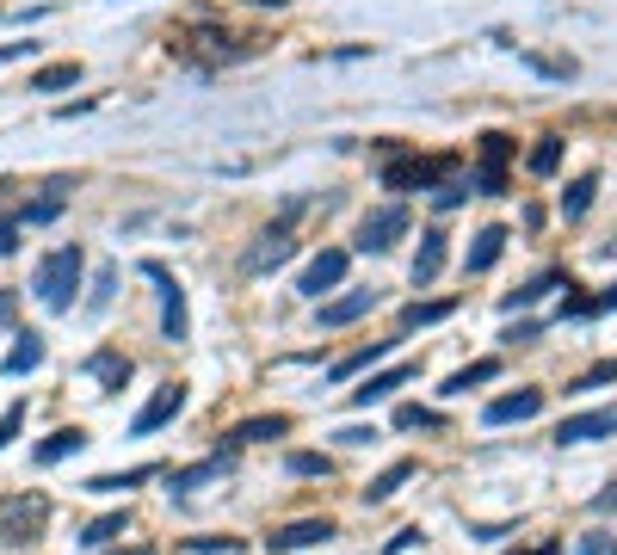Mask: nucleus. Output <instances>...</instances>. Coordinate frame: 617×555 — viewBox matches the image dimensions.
I'll use <instances>...</instances> for the list:
<instances>
[{
  "mask_svg": "<svg viewBox=\"0 0 617 555\" xmlns=\"http://www.w3.org/2000/svg\"><path fill=\"white\" fill-rule=\"evenodd\" d=\"M81 272H87V253L68 241V247H50L31 272V296L50 309V315H68L75 309V290H81Z\"/></svg>",
  "mask_w": 617,
  "mask_h": 555,
  "instance_id": "f257e3e1",
  "label": "nucleus"
},
{
  "mask_svg": "<svg viewBox=\"0 0 617 555\" xmlns=\"http://www.w3.org/2000/svg\"><path fill=\"white\" fill-rule=\"evenodd\" d=\"M50 518V500L31 488V494H0V543H31Z\"/></svg>",
  "mask_w": 617,
  "mask_h": 555,
  "instance_id": "f03ea898",
  "label": "nucleus"
},
{
  "mask_svg": "<svg viewBox=\"0 0 617 555\" xmlns=\"http://www.w3.org/2000/svg\"><path fill=\"white\" fill-rule=\"evenodd\" d=\"M142 278H149L161 290V333L179 346V340H192V315H186V290H179V278L161 266V259H142Z\"/></svg>",
  "mask_w": 617,
  "mask_h": 555,
  "instance_id": "7ed1b4c3",
  "label": "nucleus"
},
{
  "mask_svg": "<svg viewBox=\"0 0 617 555\" xmlns=\"http://www.w3.org/2000/svg\"><path fill=\"white\" fill-rule=\"evenodd\" d=\"M408 204H383V210H371L365 222H358V253H389L395 241L408 235Z\"/></svg>",
  "mask_w": 617,
  "mask_h": 555,
  "instance_id": "20e7f679",
  "label": "nucleus"
},
{
  "mask_svg": "<svg viewBox=\"0 0 617 555\" xmlns=\"http://www.w3.org/2000/svg\"><path fill=\"white\" fill-rule=\"evenodd\" d=\"M346 266H352V253H346V247H321V253L309 259V266H303L297 290L321 303V296H328V290H340V284H346Z\"/></svg>",
  "mask_w": 617,
  "mask_h": 555,
  "instance_id": "39448f33",
  "label": "nucleus"
},
{
  "mask_svg": "<svg viewBox=\"0 0 617 555\" xmlns=\"http://www.w3.org/2000/svg\"><path fill=\"white\" fill-rule=\"evenodd\" d=\"M506 161H513V136L488 130V136H482V173L469 179V185H482L488 198H500V192H506Z\"/></svg>",
  "mask_w": 617,
  "mask_h": 555,
  "instance_id": "423d86ee",
  "label": "nucleus"
},
{
  "mask_svg": "<svg viewBox=\"0 0 617 555\" xmlns=\"http://www.w3.org/2000/svg\"><path fill=\"white\" fill-rule=\"evenodd\" d=\"M593 438H617V407H587V414H568L556 426V444H593Z\"/></svg>",
  "mask_w": 617,
  "mask_h": 555,
  "instance_id": "0eeeda50",
  "label": "nucleus"
},
{
  "mask_svg": "<svg viewBox=\"0 0 617 555\" xmlns=\"http://www.w3.org/2000/svg\"><path fill=\"white\" fill-rule=\"evenodd\" d=\"M179 407H186V383H161V389L149 395V407H142V414L130 420V432H136V438H149V432L173 426V414H179Z\"/></svg>",
  "mask_w": 617,
  "mask_h": 555,
  "instance_id": "6e6552de",
  "label": "nucleus"
},
{
  "mask_svg": "<svg viewBox=\"0 0 617 555\" xmlns=\"http://www.w3.org/2000/svg\"><path fill=\"white\" fill-rule=\"evenodd\" d=\"M537 414H543V389H519V395H500V401L482 407L488 426H525V420H537Z\"/></svg>",
  "mask_w": 617,
  "mask_h": 555,
  "instance_id": "1a4fd4ad",
  "label": "nucleus"
},
{
  "mask_svg": "<svg viewBox=\"0 0 617 555\" xmlns=\"http://www.w3.org/2000/svg\"><path fill=\"white\" fill-rule=\"evenodd\" d=\"M334 537V518H297V525H284L266 537L272 555H290V549H315V543H328Z\"/></svg>",
  "mask_w": 617,
  "mask_h": 555,
  "instance_id": "9d476101",
  "label": "nucleus"
},
{
  "mask_svg": "<svg viewBox=\"0 0 617 555\" xmlns=\"http://www.w3.org/2000/svg\"><path fill=\"white\" fill-rule=\"evenodd\" d=\"M445 167H451V161H389V167H383V185H389V192H426V185H439Z\"/></svg>",
  "mask_w": 617,
  "mask_h": 555,
  "instance_id": "9b49d317",
  "label": "nucleus"
},
{
  "mask_svg": "<svg viewBox=\"0 0 617 555\" xmlns=\"http://www.w3.org/2000/svg\"><path fill=\"white\" fill-rule=\"evenodd\" d=\"M402 383H414V364H389V370H377V377H365L352 389V407H377V401H389Z\"/></svg>",
  "mask_w": 617,
  "mask_h": 555,
  "instance_id": "f8f14e48",
  "label": "nucleus"
},
{
  "mask_svg": "<svg viewBox=\"0 0 617 555\" xmlns=\"http://www.w3.org/2000/svg\"><path fill=\"white\" fill-rule=\"evenodd\" d=\"M87 377H93L105 395H118V389L130 383V358H124V352H112V346H99V352L87 358Z\"/></svg>",
  "mask_w": 617,
  "mask_h": 555,
  "instance_id": "ddd939ff",
  "label": "nucleus"
},
{
  "mask_svg": "<svg viewBox=\"0 0 617 555\" xmlns=\"http://www.w3.org/2000/svg\"><path fill=\"white\" fill-rule=\"evenodd\" d=\"M290 253H297V241H290L284 229H272V235H260V241L247 247V259H241V266H247V272H272V266H284Z\"/></svg>",
  "mask_w": 617,
  "mask_h": 555,
  "instance_id": "4468645a",
  "label": "nucleus"
},
{
  "mask_svg": "<svg viewBox=\"0 0 617 555\" xmlns=\"http://www.w3.org/2000/svg\"><path fill=\"white\" fill-rule=\"evenodd\" d=\"M506 253V229L500 222H488V229H476V241H469L463 253V272H494V259Z\"/></svg>",
  "mask_w": 617,
  "mask_h": 555,
  "instance_id": "2eb2a0df",
  "label": "nucleus"
},
{
  "mask_svg": "<svg viewBox=\"0 0 617 555\" xmlns=\"http://www.w3.org/2000/svg\"><path fill=\"white\" fill-rule=\"evenodd\" d=\"M389 352H395V340H371V346L346 352V358H340V364L328 370V383H352V377H365V370H371V364H383Z\"/></svg>",
  "mask_w": 617,
  "mask_h": 555,
  "instance_id": "dca6fc26",
  "label": "nucleus"
},
{
  "mask_svg": "<svg viewBox=\"0 0 617 555\" xmlns=\"http://www.w3.org/2000/svg\"><path fill=\"white\" fill-rule=\"evenodd\" d=\"M371 309H377V290H346L334 303H321V327H346V321L371 315Z\"/></svg>",
  "mask_w": 617,
  "mask_h": 555,
  "instance_id": "f3484780",
  "label": "nucleus"
},
{
  "mask_svg": "<svg viewBox=\"0 0 617 555\" xmlns=\"http://www.w3.org/2000/svg\"><path fill=\"white\" fill-rule=\"evenodd\" d=\"M445 229H426L420 235V253H414V284H432V278H439L445 272Z\"/></svg>",
  "mask_w": 617,
  "mask_h": 555,
  "instance_id": "a211bd4d",
  "label": "nucleus"
},
{
  "mask_svg": "<svg viewBox=\"0 0 617 555\" xmlns=\"http://www.w3.org/2000/svg\"><path fill=\"white\" fill-rule=\"evenodd\" d=\"M44 364V333H19V340H13V352L7 358H0V370H7V377H25V370H38Z\"/></svg>",
  "mask_w": 617,
  "mask_h": 555,
  "instance_id": "6ab92c4d",
  "label": "nucleus"
},
{
  "mask_svg": "<svg viewBox=\"0 0 617 555\" xmlns=\"http://www.w3.org/2000/svg\"><path fill=\"white\" fill-rule=\"evenodd\" d=\"M223 475H229V457H204L192 469H173L167 481H173V494H192V488H210V481H223Z\"/></svg>",
  "mask_w": 617,
  "mask_h": 555,
  "instance_id": "aec40b11",
  "label": "nucleus"
},
{
  "mask_svg": "<svg viewBox=\"0 0 617 555\" xmlns=\"http://www.w3.org/2000/svg\"><path fill=\"white\" fill-rule=\"evenodd\" d=\"M124 531H130V506H118V512H99L93 525L81 531V543H87V549H112Z\"/></svg>",
  "mask_w": 617,
  "mask_h": 555,
  "instance_id": "412c9836",
  "label": "nucleus"
},
{
  "mask_svg": "<svg viewBox=\"0 0 617 555\" xmlns=\"http://www.w3.org/2000/svg\"><path fill=\"white\" fill-rule=\"evenodd\" d=\"M284 432H290L284 414H253V420H241V426L229 432V444H272V438H284Z\"/></svg>",
  "mask_w": 617,
  "mask_h": 555,
  "instance_id": "4be33fe9",
  "label": "nucleus"
},
{
  "mask_svg": "<svg viewBox=\"0 0 617 555\" xmlns=\"http://www.w3.org/2000/svg\"><path fill=\"white\" fill-rule=\"evenodd\" d=\"M500 377V358H476V364H463V370H451L445 377V395H469V389H482V383H494Z\"/></svg>",
  "mask_w": 617,
  "mask_h": 555,
  "instance_id": "5701e85b",
  "label": "nucleus"
},
{
  "mask_svg": "<svg viewBox=\"0 0 617 555\" xmlns=\"http://www.w3.org/2000/svg\"><path fill=\"white\" fill-rule=\"evenodd\" d=\"M81 444H87V432H81V426H56V432H50V438L38 444V463L50 469V463H62V457H75Z\"/></svg>",
  "mask_w": 617,
  "mask_h": 555,
  "instance_id": "b1692460",
  "label": "nucleus"
},
{
  "mask_svg": "<svg viewBox=\"0 0 617 555\" xmlns=\"http://www.w3.org/2000/svg\"><path fill=\"white\" fill-rule=\"evenodd\" d=\"M142 481H155V463H136L124 475H93L87 494H130V488H142Z\"/></svg>",
  "mask_w": 617,
  "mask_h": 555,
  "instance_id": "393cba45",
  "label": "nucleus"
},
{
  "mask_svg": "<svg viewBox=\"0 0 617 555\" xmlns=\"http://www.w3.org/2000/svg\"><path fill=\"white\" fill-rule=\"evenodd\" d=\"M556 284H562V272L550 266V272H537L531 284H519L513 296H500V309H506V315H519V309H531V303H537V296H543V290H556Z\"/></svg>",
  "mask_w": 617,
  "mask_h": 555,
  "instance_id": "a878e982",
  "label": "nucleus"
},
{
  "mask_svg": "<svg viewBox=\"0 0 617 555\" xmlns=\"http://www.w3.org/2000/svg\"><path fill=\"white\" fill-rule=\"evenodd\" d=\"M81 81V62H50L31 74V93H62V87H75Z\"/></svg>",
  "mask_w": 617,
  "mask_h": 555,
  "instance_id": "bb28decb",
  "label": "nucleus"
},
{
  "mask_svg": "<svg viewBox=\"0 0 617 555\" xmlns=\"http://www.w3.org/2000/svg\"><path fill=\"white\" fill-rule=\"evenodd\" d=\"M593 192H599V179H593V173H580L568 192H562V216H568V222H580V216L593 210Z\"/></svg>",
  "mask_w": 617,
  "mask_h": 555,
  "instance_id": "cd10ccee",
  "label": "nucleus"
},
{
  "mask_svg": "<svg viewBox=\"0 0 617 555\" xmlns=\"http://www.w3.org/2000/svg\"><path fill=\"white\" fill-rule=\"evenodd\" d=\"M408 475H414V463H408V457H402V463H389V469H383V475L371 481V488H365V500H371V506H383V500H389L395 488H402Z\"/></svg>",
  "mask_w": 617,
  "mask_h": 555,
  "instance_id": "c85d7f7f",
  "label": "nucleus"
},
{
  "mask_svg": "<svg viewBox=\"0 0 617 555\" xmlns=\"http://www.w3.org/2000/svg\"><path fill=\"white\" fill-rule=\"evenodd\" d=\"M556 167H562V136H537V148H531V173L550 179Z\"/></svg>",
  "mask_w": 617,
  "mask_h": 555,
  "instance_id": "c756f323",
  "label": "nucleus"
},
{
  "mask_svg": "<svg viewBox=\"0 0 617 555\" xmlns=\"http://www.w3.org/2000/svg\"><path fill=\"white\" fill-rule=\"evenodd\" d=\"M457 303H408L402 309V333H414V327H432V321H445Z\"/></svg>",
  "mask_w": 617,
  "mask_h": 555,
  "instance_id": "7c9ffc66",
  "label": "nucleus"
},
{
  "mask_svg": "<svg viewBox=\"0 0 617 555\" xmlns=\"http://www.w3.org/2000/svg\"><path fill=\"white\" fill-rule=\"evenodd\" d=\"M112 290H118V272H99V278H93V296H87V309H93V315L112 309Z\"/></svg>",
  "mask_w": 617,
  "mask_h": 555,
  "instance_id": "2f4dec72",
  "label": "nucleus"
},
{
  "mask_svg": "<svg viewBox=\"0 0 617 555\" xmlns=\"http://www.w3.org/2000/svg\"><path fill=\"white\" fill-rule=\"evenodd\" d=\"M19 432H25V401H13L7 414H0V451H7V444H13Z\"/></svg>",
  "mask_w": 617,
  "mask_h": 555,
  "instance_id": "473e14b6",
  "label": "nucleus"
},
{
  "mask_svg": "<svg viewBox=\"0 0 617 555\" xmlns=\"http://www.w3.org/2000/svg\"><path fill=\"white\" fill-rule=\"evenodd\" d=\"M469 192H476V185H469V179H445V185H439V210H457V204H463Z\"/></svg>",
  "mask_w": 617,
  "mask_h": 555,
  "instance_id": "72a5a7b5",
  "label": "nucleus"
},
{
  "mask_svg": "<svg viewBox=\"0 0 617 555\" xmlns=\"http://www.w3.org/2000/svg\"><path fill=\"white\" fill-rule=\"evenodd\" d=\"M334 463L328 457H315V451H297V457H290V475H328Z\"/></svg>",
  "mask_w": 617,
  "mask_h": 555,
  "instance_id": "f704fd0d",
  "label": "nucleus"
},
{
  "mask_svg": "<svg viewBox=\"0 0 617 555\" xmlns=\"http://www.w3.org/2000/svg\"><path fill=\"white\" fill-rule=\"evenodd\" d=\"M395 426H402V432H414V426H439V414H432V407H402V414H395Z\"/></svg>",
  "mask_w": 617,
  "mask_h": 555,
  "instance_id": "c9c22d12",
  "label": "nucleus"
},
{
  "mask_svg": "<svg viewBox=\"0 0 617 555\" xmlns=\"http://www.w3.org/2000/svg\"><path fill=\"white\" fill-rule=\"evenodd\" d=\"M574 555H617V537L593 531V537H580V543H574Z\"/></svg>",
  "mask_w": 617,
  "mask_h": 555,
  "instance_id": "e433bc0d",
  "label": "nucleus"
},
{
  "mask_svg": "<svg viewBox=\"0 0 617 555\" xmlns=\"http://www.w3.org/2000/svg\"><path fill=\"white\" fill-rule=\"evenodd\" d=\"M599 383H617V358H605V364H593L587 377H580L574 389H599Z\"/></svg>",
  "mask_w": 617,
  "mask_h": 555,
  "instance_id": "4c0bfd02",
  "label": "nucleus"
},
{
  "mask_svg": "<svg viewBox=\"0 0 617 555\" xmlns=\"http://www.w3.org/2000/svg\"><path fill=\"white\" fill-rule=\"evenodd\" d=\"M186 549H192V555H229V549H235V537H192Z\"/></svg>",
  "mask_w": 617,
  "mask_h": 555,
  "instance_id": "58836bf2",
  "label": "nucleus"
},
{
  "mask_svg": "<svg viewBox=\"0 0 617 555\" xmlns=\"http://www.w3.org/2000/svg\"><path fill=\"white\" fill-rule=\"evenodd\" d=\"M19 247V216H7V210H0V259H7Z\"/></svg>",
  "mask_w": 617,
  "mask_h": 555,
  "instance_id": "ea45409f",
  "label": "nucleus"
},
{
  "mask_svg": "<svg viewBox=\"0 0 617 555\" xmlns=\"http://www.w3.org/2000/svg\"><path fill=\"white\" fill-rule=\"evenodd\" d=\"M537 333H543L537 321H519V327H506V333H500V340H506V346H531V340H537Z\"/></svg>",
  "mask_w": 617,
  "mask_h": 555,
  "instance_id": "a19ab883",
  "label": "nucleus"
},
{
  "mask_svg": "<svg viewBox=\"0 0 617 555\" xmlns=\"http://www.w3.org/2000/svg\"><path fill=\"white\" fill-rule=\"evenodd\" d=\"M334 438H340V444H371L377 426H346V432H334Z\"/></svg>",
  "mask_w": 617,
  "mask_h": 555,
  "instance_id": "79ce46f5",
  "label": "nucleus"
},
{
  "mask_svg": "<svg viewBox=\"0 0 617 555\" xmlns=\"http://www.w3.org/2000/svg\"><path fill=\"white\" fill-rule=\"evenodd\" d=\"M19 315V290H0V327H7Z\"/></svg>",
  "mask_w": 617,
  "mask_h": 555,
  "instance_id": "37998d69",
  "label": "nucleus"
},
{
  "mask_svg": "<svg viewBox=\"0 0 617 555\" xmlns=\"http://www.w3.org/2000/svg\"><path fill=\"white\" fill-rule=\"evenodd\" d=\"M31 50H38V44H0V62H25Z\"/></svg>",
  "mask_w": 617,
  "mask_h": 555,
  "instance_id": "c03bdc74",
  "label": "nucleus"
},
{
  "mask_svg": "<svg viewBox=\"0 0 617 555\" xmlns=\"http://www.w3.org/2000/svg\"><path fill=\"white\" fill-rule=\"evenodd\" d=\"M513 555H562V543H556V537H543V543H531V549H513Z\"/></svg>",
  "mask_w": 617,
  "mask_h": 555,
  "instance_id": "a18cd8bd",
  "label": "nucleus"
},
{
  "mask_svg": "<svg viewBox=\"0 0 617 555\" xmlns=\"http://www.w3.org/2000/svg\"><path fill=\"white\" fill-rule=\"evenodd\" d=\"M605 309H617V284H611V290H599V296H593V315H605Z\"/></svg>",
  "mask_w": 617,
  "mask_h": 555,
  "instance_id": "49530a36",
  "label": "nucleus"
},
{
  "mask_svg": "<svg viewBox=\"0 0 617 555\" xmlns=\"http://www.w3.org/2000/svg\"><path fill=\"white\" fill-rule=\"evenodd\" d=\"M593 506H599V512H617V481H611V488H605V494H599Z\"/></svg>",
  "mask_w": 617,
  "mask_h": 555,
  "instance_id": "de8ad7c7",
  "label": "nucleus"
},
{
  "mask_svg": "<svg viewBox=\"0 0 617 555\" xmlns=\"http://www.w3.org/2000/svg\"><path fill=\"white\" fill-rule=\"evenodd\" d=\"M105 555H155V549H105Z\"/></svg>",
  "mask_w": 617,
  "mask_h": 555,
  "instance_id": "09e8293b",
  "label": "nucleus"
},
{
  "mask_svg": "<svg viewBox=\"0 0 617 555\" xmlns=\"http://www.w3.org/2000/svg\"><path fill=\"white\" fill-rule=\"evenodd\" d=\"M253 7H284V0H253Z\"/></svg>",
  "mask_w": 617,
  "mask_h": 555,
  "instance_id": "8fccbe9b",
  "label": "nucleus"
}]
</instances>
